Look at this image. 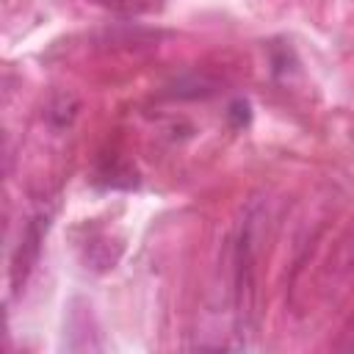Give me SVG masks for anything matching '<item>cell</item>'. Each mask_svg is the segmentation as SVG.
I'll use <instances>...</instances> for the list:
<instances>
[{
    "label": "cell",
    "mask_w": 354,
    "mask_h": 354,
    "mask_svg": "<svg viewBox=\"0 0 354 354\" xmlns=\"http://www.w3.org/2000/svg\"><path fill=\"white\" fill-rule=\"evenodd\" d=\"M108 8H124V11H144L152 8V0H97Z\"/></svg>",
    "instance_id": "6da1fadb"
}]
</instances>
